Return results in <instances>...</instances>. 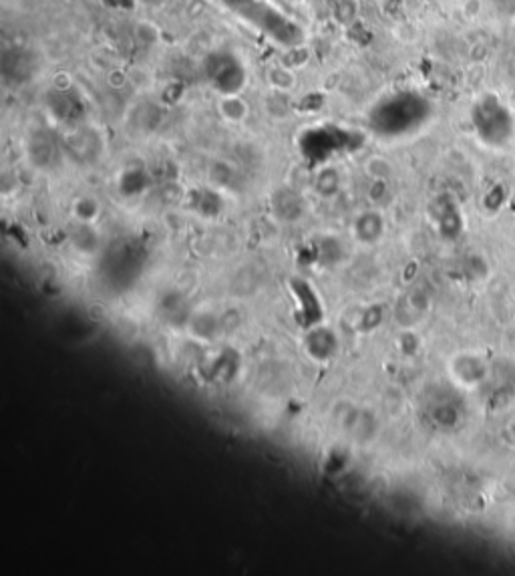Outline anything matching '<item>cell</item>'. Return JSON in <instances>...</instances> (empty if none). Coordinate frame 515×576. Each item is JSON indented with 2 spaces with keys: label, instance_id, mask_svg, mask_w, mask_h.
Listing matches in <instances>:
<instances>
[{
  "label": "cell",
  "instance_id": "6da1fadb",
  "mask_svg": "<svg viewBox=\"0 0 515 576\" xmlns=\"http://www.w3.org/2000/svg\"><path fill=\"white\" fill-rule=\"evenodd\" d=\"M220 2L238 19L248 22L250 26L264 33L272 40L280 42L282 47L296 49L304 40L302 29L290 17L282 15L268 0H220Z\"/></svg>",
  "mask_w": 515,
  "mask_h": 576
},
{
  "label": "cell",
  "instance_id": "7a4b0ae2",
  "mask_svg": "<svg viewBox=\"0 0 515 576\" xmlns=\"http://www.w3.org/2000/svg\"><path fill=\"white\" fill-rule=\"evenodd\" d=\"M427 111L429 107L420 97L413 93H397L382 99L368 115V121L377 129V134L401 135L415 127V123H420Z\"/></svg>",
  "mask_w": 515,
  "mask_h": 576
},
{
  "label": "cell",
  "instance_id": "3957f363",
  "mask_svg": "<svg viewBox=\"0 0 515 576\" xmlns=\"http://www.w3.org/2000/svg\"><path fill=\"white\" fill-rule=\"evenodd\" d=\"M204 77L222 97L240 95L246 87V67L229 51H215L204 61Z\"/></svg>",
  "mask_w": 515,
  "mask_h": 576
},
{
  "label": "cell",
  "instance_id": "277c9868",
  "mask_svg": "<svg viewBox=\"0 0 515 576\" xmlns=\"http://www.w3.org/2000/svg\"><path fill=\"white\" fill-rule=\"evenodd\" d=\"M473 125L477 129L479 137L489 145H499L507 141L514 129L509 111L499 103L497 97L491 95L483 97L473 107Z\"/></svg>",
  "mask_w": 515,
  "mask_h": 576
},
{
  "label": "cell",
  "instance_id": "5b68a950",
  "mask_svg": "<svg viewBox=\"0 0 515 576\" xmlns=\"http://www.w3.org/2000/svg\"><path fill=\"white\" fill-rule=\"evenodd\" d=\"M338 343L341 341L332 328L325 327V325H314L306 333L304 351L312 361L326 363V361L334 359V355L338 353Z\"/></svg>",
  "mask_w": 515,
  "mask_h": 576
},
{
  "label": "cell",
  "instance_id": "8992f818",
  "mask_svg": "<svg viewBox=\"0 0 515 576\" xmlns=\"http://www.w3.org/2000/svg\"><path fill=\"white\" fill-rule=\"evenodd\" d=\"M224 328V323L220 321V317L215 312H211L208 308H197L191 310L186 319V330L191 339L199 345H210L213 343L220 333Z\"/></svg>",
  "mask_w": 515,
  "mask_h": 576
},
{
  "label": "cell",
  "instance_id": "52a82bcc",
  "mask_svg": "<svg viewBox=\"0 0 515 576\" xmlns=\"http://www.w3.org/2000/svg\"><path fill=\"white\" fill-rule=\"evenodd\" d=\"M384 218L379 208H368V210L359 211L357 218L352 220V236L359 244L363 246H373L384 236Z\"/></svg>",
  "mask_w": 515,
  "mask_h": 576
},
{
  "label": "cell",
  "instance_id": "ba28073f",
  "mask_svg": "<svg viewBox=\"0 0 515 576\" xmlns=\"http://www.w3.org/2000/svg\"><path fill=\"white\" fill-rule=\"evenodd\" d=\"M272 211L276 214L278 220L294 224L304 216V200L302 195L292 190V188H282L272 195Z\"/></svg>",
  "mask_w": 515,
  "mask_h": 576
},
{
  "label": "cell",
  "instance_id": "9c48e42d",
  "mask_svg": "<svg viewBox=\"0 0 515 576\" xmlns=\"http://www.w3.org/2000/svg\"><path fill=\"white\" fill-rule=\"evenodd\" d=\"M312 188L320 198H326V200L334 198L336 193L341 192V173L332 166L320 168L314 175V179H312Z\"/></svg>",
  "mask_w": 515,
  "mask_h": 576
},
{
  "label": "cell",
  "instance_id": "30bf717a",
  "mask_svg": "<svg viewBox=\"0 0 515 576\" xmlns=\"http://www.w3.org/2000/svg\"><path fill=\"white\" fill-rule=\"evenodd\" d=\"M220 115L224 117L228 123H244L250 115V105L246 103V99H242L240 95H226L222 97L220 101Z\"/></svg>",
  "mask_w": 515,
  "mask_h": 576
},
{
  "label": "cell",
  "instance_id": "8fae6325",
  "mask_svg": "<svg viewBox=\"0 0 515 576\" xmlns=\"http://www.w3.org/2000/svg\"><path fill=\"white\" fill-rule=\"evenodd\" d=\"M101 214V204L93 195H81L73 204V216L81 224H95Z\"/></svg>",
  "mask_w": 515,
  "mask_h": 576
},
{
  "label": "cell",
  "instance_id": "7c38bea8",
  "mask_svg": "<svg viewBox=\"0 0 515 576\" xmlns=\"http://www.w3.org/2000/svg\"><path fill=\"white\" fill-rule=\"evenodd\" d=\"M93 226L95 224H81V222H76V228L71 234L73 246L79 252H83V254H89V252H93L99 246V236H97Z\"/></svg>",
  "mask_w": 515,
  "mask_h": 576
},
{
  "label": "cell",
  "instance_id": "4fadbf2b",
  "mask_svg": "<svg viewBox=\"0 0 515 576\" xmlns=\"http://www.w3.org/2000/svg\"><path fill=\"white\" fill-rule=\"evenodd\" d=\"M280 81H284V83H286L288 91H290V87L294 85V77H292V73H290L288 69H282V67L272 69V71H270V85L274 87V91L280 87Z\"/></svg>",
  "mask_w": 515,
  "mask_h": 576
}]
</instances>
